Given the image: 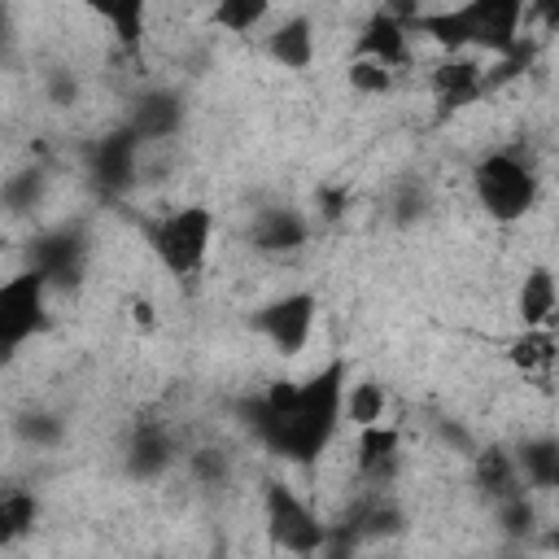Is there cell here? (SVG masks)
Returning a JSON list of instances; mask_svg holds the SVG:
<instances>
[{
    "label": "cell",
    "instance_id": "obj_4",
    "mask_svg": "<svg viewBox=\"0 0 559 559\" xmlns=\"http://www.w3.org/2000/svg\"><path fill=\"white\" fill-rule=\"evenodd\" d=\"M472 188H476V201L489 218L515 223L537 201V170L515 153H489V157L476 162Z\"/></svg>",
    "mask_w": 559,
    "mask_h": 559
},
{
    "label": "cell",
    "instance_id": "obj_20",
    "mask_svg": "<svg viewBox=\"0 0 559 559\" xmlns=\"http://www.w3.org/2000/svg\"><path fill=\"white\" fill-rule=\"evenodd\" d=\"M262 17H271V9H266L262 0H227V4H218V9L210 13V22H218V26L236 31V35L253 31Z\"/></svg>",
    "mask_w": 559,
    "mask_h": 559
},
{
    "label": "cell",
    "instance_id": "obj_5",
    "mask_svg": "<svg viewBox=\"0 0 559 559\" xmlns=\"http://www.w3.org/2000/svg\"><path fill=\"white\" fill-rule=\"evenodd\" d=\"M262 511H266V528H271V542L297 559H310L323 550L328 542V524L284 485V480H266L262 489Z\"/></svg>",
    "mask_w": 559,
    "mask_h": 559
},
{
    "label": "cell",
    "instance_id": "obj_13",
    "mask_svg": "<svg viewBox=\"0 0 559 559\" xmlns=\"http://www.w3.org/2000/svg\"><path fill=\"white\" fill-rule=\"evenodd\" d=\"M266 48H271V57H275L280 66H288V70H306V66L314 61V35H310V22H306V17H288V22H280V31L266 39Z\"/></svg>",
    "mask_w": 559,
    "mask_h": 559
},
{
    "label": "cell",
    "instance_id": "obj_18",
    "mask_svg": "<svg viewBox=\"0 0 559 559\" xmlns=\"http://www.w3.org/2000/svg\"><path fill=\"white\" fill-rule=\"evenodd\" d=\"M515 476H520V467H515V459L511 454H502V450H485L480 459H476V480L493 493V498H520L515 493Z\"/></svg>",
    "mask_w": 559,
    "mask_h": 559
},
{
    "label": "cell",
    "instance_id": "obj_16",
    "mask_svg": "<svg viewBox=\"0 0 559 559\" xmlns=\"http://www.w3.org/2000/svg\"><path fill=\"white\" fill-rule=\"evenodd\" d=\"M341 415H349V424H354V428L384 424V384H376V380L349 384V389H345V397H341Z\"/></svg>",
    "mask_w": 559,
    "mask_h": 559
},
{
    "label": "cell",
    "instance_id": "obj_19",
    "mask_svg": "<svg viewBox=\"0 0 559 559\" xmlns=\"http://www.w3.org/2000/svg\"><path fill=\"white\" fill-rule=\"evenodd\" d=\"M135 135L131 131H118V135H109L105 144H100V153H96V162H100V175L109 179V183H127L131 179V162H135Z\"/></svg>",
    "mask_w": 559,
    "mask_h": 559
},
{
    "label": "cell",
    "instance_id": "obj_9",
    "mask_svg": "<svg viewBox=\"0 0 559 559\" xmlns=\"http://www.w3.org/2000/svg\"><path fill=\"white\" fill-rule=\"evenodd\" d=\"M432 92H437V105H441L445 114L472 105L476 96H485V70H480V61L454 52L450 61H441V66L432 70Z\"/></svg>",
    "mask_w": 559,
    "mask_h": 559
},
{
    "label": "cell",
    "instance_id": "obj_10",
    "mask_svg": "<svg viewBox=\"0 0 559 559\" xmlns=\"http://www.w3.org/2000/svg\"><path fill=\"white\" fill-rule=\"evenodd\" d=\"M507 358L528 376L537 380L542 389L550 384V371H555V332L550 328H524V336L511 341Z\"/></svg>",
    "mask_w": 559,
    "mask_h": 559
},
{
    "label": "cell",
    "instance_id": "obj_7",
    "mask_svg": "<svg viewBox=\"0 0 559 559\" xmlns=\"http://www.w3.org/2000/svg\"><path fill=\"white\" fill-rule=\"evenodd\" d=\"M253 328L280 349V354H297L306 349L310 332H314V297L310 293H288L271 306H262L253 314Z\"/></svg>",
    "mask_w": 559,
    "mask_h": 559
},
{
    "label": "cell",
    "instance_id": "obj_6",
    "mask_svg": "<svg viewBox=\"0 0 559 559\" xmlns=\"http://www.w3.org/2000/svg\"><path fill=\"white\" fill-rule=\"evenodd\" d=\"M44 301L48 280L35 266L0 284V362H9L44 328Z\"/></svg>",
    "mask_w": 559,
    "mask_h": 559
},
{
    "label": "cell",
    "instance_id": "obj_24",
    "mask_svg": "<svg viewBox=\"0 0 559 559\" xmlns=\"http://www.w3.org/2000/svg\"><path fill=\"white\" fill-rule=\"evenodd\" d=\"M515 467H524V476H528L533 485L550 489V485H555V445H550V441L528 445V450H524V459H520Z\"/></svg>",
    "mask_w": 559,
    "mask_h": 559
},
{
    "label": "cell",
    "instance_id": "obj_17",
    "mask_svg": "<svg viewBox=\"0 0 559 559\" xmlns=\"http://www.w3.org/2000/svg\"><path fill=\"white\" fill-rule=\"evenodd\" d=\"M175 122H179V109H175L170 96H144L140 109H135L131 135H135V140H162V135L175 131Z\"/></svg>",
    "mask_w": 559,
    "mask_h": 559
},
{
    "label": "cell",
    "instance_id": "obj_21",
    "mask_svg": "<svg viewBox=\"0 0 559 559\" xmlns=\"http://www.w3.org/2000/svg\"><path fill=\"white\" fill-rule=\"evenodd\" d=\"M349 87L362 92V96H384L393 87V70L371 61V57H354L349 61Z\"/></svg>",
    "mask_w": 559,
    "mask_h": 559
},
{
    "label": "cell",
    "instance_id": "obj_25",
    "mask_svg": "<svg viewBox=\"0 0 559 559\" xmlns=\"http://www.w3.org/2000/svg\"><path fill=\"white\" fill-rule=\"evenodd\" d=\"M131 323H135L140 332H153V328H157V310H153L148 297H135V301H131Z\"/></svg>",
    "mask_w": 559,
    "mask_h": 559
},
{
    "label": "cell",
    "instance_id": "obj_23",
    "mask_svg": "<svg viewBox=\"0 0 559 559\" xmlns=\"http://www.w3.org/2000/svg\"><path fill=\"white\" fill-rule=\"evenodd\" d=\"M100 17L118 26V39H122V44H135L140 31H144V4H140V0H131V4H105Z\"/></svg>",
    "mask_w": 559,
    "mask_h": 559
},
{
    "label": "cell",
    "instance_id": "obj_3",
    "mask_svg": "<svg viewBox=\"0 0 559 559\" xmlns=\"http://www.w3.org/2000/svg\"><path fill=\"white\" fill-rule=\"evenodd\" d=\"M144 236H148V249L157 253V262L170 275L192 280L205 266L210 236H214V214L205 205H183V210H170V214L144 223Z\"/></svg>",
    "mask_w": 559,
    "mask_h": 559
},
{
    "label": "cell",
    "instance_id": "obj_1",
    "mask_svg": "<svg viewBox=\"0 0 559 559\" xmlns=\"http://www.w3.org/2000/svg\"><path fill=\"white\" fill-rule=\"evenodd\" d=\"M341 397H345V362H328L319 376L293 384L280 380L271 384L253 406H249V424L253 432L288 463H314L336 424H341Z\"/></svg>",
    "mask_w": 559,
    "mask_h": 559
},
{
    "label": "cell",
    "instance_id": "obj_11",
    "mask_svg": "<svg viewBox=\"0 0 559 559\" xmlns=\"http://www.w3.org/2000/svg\"><path fill=\"white\" fill-rule=\"evenodd\" d=\"M555 301H559V293H555V275L546 271V266H537V271H528L524 275V284H520V323L524 328H550V319H555Z\"/></svg>",
    "mask_w": 559,
    "mask_h": 559
},
{
    "label": "cell",
    "instance_id": "obj_12",
    "mask_svg": "<svg viewBox=\"0 0 559 559\" xmlns=\"http://www.w3.org/2000/svg\"><path fill=\"white\" fill-rule=\"evenodd\" d=\"M35 511H39V502H35L31 489H22L13 480H0V546L26 537L31 524H35Z\"/></svg>",
    "mask_w": 559,
    "mask_h": 559
},
{
    "label": "cell",
    "instance_id": "obj_8",
    "mask_svg": "<svg viewBox=\"0 0 559 559\" xmlns=\"http://www.w3.org/2000/svg\"><path fill=\"white\" fill-rule=\"evenodd\" d=\"M354 57H371V61H380V66H389V70L406 66V61H411V31H406V22H402L393 9L376 13V17L367 22V31L358 35Z\"/></svg>",
    "mask_w": 559,
    "mask_h": 559
},
{
    "label": "cell",
    "instance_id": "obj_22",
    "mask_svg": "<svg viewBox=\"0 0 559 559\" xmlns=\"http://www.w3.org/2000/svg\"><path fill=\"white\" fill-rule=\"evenodd\" d=\"M166 463H170V437H166L162 428L144 424V428L135 432V467H140V472H157V467H166Z\"/></svg>",
    "mask_w": 559,
    "mask_h": 559
},
{
    "label": "cell",
    "instance_id": "obj_15",
    "mask_svg": "<svg viewBox=\"0 0 559 559\" xmlns=\"http://www.w3.org/2000/svg\"><path fill=\"white\" fill-rule=\"evenodd\" d=\"M301 236H306V227L288 210H266L258 218V227H253V245L266 249V253H288V249L301 245Z\"/></svg>",
    "mask_w": 559,
    "mask_h": 559
},
{
    "label": "cell",
    "instance_id": "obj_2",
    "mask_svg": "<svg viewBox=\"0 0 559 559\" xmlns=\"http://www.w3.org/2000/svg\"><path fill=\"white\" fill-rule=\"evenodd\" d=\"M520 17H524L520 0H472V4H459V9H441V13H419L415 9L406 31H424L450 52L489 48L493 57H511L524 44L520 39Z\"/></svg>",
    "mask_w": 559,
    "mask_h": 559
},
{
    "label": "cell",
    "instance_id": "obj_14",
    "mask_svg": "<svg viewBox=\"0 0 559 559\" xmlns=\"http://www.w3.org/2000/svg\"><path fill=\"white\" fill-rule=\"evenodd\" d=\"M393 459H397V428L393 424L358 428V472L362 476H384V467Z\"/></svg>",
    "mask_w": 559,
    "mask_h": 559
}]
</instances>
